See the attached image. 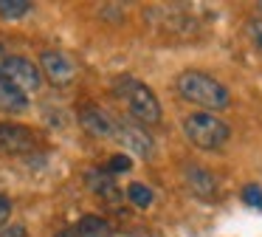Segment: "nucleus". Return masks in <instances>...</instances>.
I'll return each mask as SVG.
<instances>
[{
  "mask_svg": "<svg viewBox=\"0 0 262 237\" xmlns=\"http://www.w3.org/2000/svg\"><path fill=\"white\" fill-rule=\"evenodd\" d=\"M116 139L121 141V147H127V152L144 158V161H149L155 155V144L141 124H133L127 118H116Z\"/></svg>",
  "mask_w": 262,
  "mask_h": 237,
  "instance_id": "423d86ee",
  "label": "nucleus"
},
{
  "mask_svg": "<svg viewBox=\"0 0 262 237\" xmlns=\"http://www.w3.org/2000/svg\"><path fill=\"white\" fill-rule=\"evenodd\" d=\"M6 60L9 56H6V51H3V45H0V76H3V65H6Z\"/></svg>",
  "mask_w": 262,
  "mask_h": 237,
  "instance_id": "aec40b11",
  "label": "nucleus"
},
{
  "mask_svg": "<svg viewBox=\"0 0 262 237\" xmlns=\"http://www.w3.org/2000/svg\"><path fill=\"white\" fill-rule=\"evenodd\" d=\"M29 11H34L29 0H0V17L3 20H23Z\"/></svg>",
  "mask_w": 262,
  "mask_h": 237,
  "instance_id": "f8f14e48",
  "label": "nucleus"
},
{
  "mask_svg": "<svg viewBox=\"0 0 262 237\" xmlns=\"http://www.w3.org/2000/svg\"><path fill=\"white\" fill-rule=\"evenodd\" d=\"M130 167H133V161H130V155H127V152H119V155H113V158L107 161V172H110V175L127 172Z\"/></svg>",
  "mask_w": 262,
  "mask_h": 237,
  "instance_id": "dca6fc26",
  "label": "nucleus"
},
{
  "mask_svg": "<svg viewBox=\"0 0 262 237\" xmlns=\"http://www.w3.org/2000/svg\"><path fill=\"white\" fill-rule=\"evenodd\" d=\"M0 110L3 113H26L29 110V93L14 88L6 76H0Z\"/></svg>",
  "mask_w": 262,
  "mask_h": 237,
  "instance_id": "9d476101",
  "label": "nucleus"
},
{
  "mask_svg": "<svg viewBox=\"0 0 262 237\" xmlns=\"http://www.w3.org/2000/svg\"><path fill=\"white\" fill-rule=\"evenodd\" d=\"M113 93L119 96L121 102L127 105L130 116L141 124H161V102L158 96L149 90V85H144L141 79L130 76V73H121V76L113 79Z\"/></svg>",
  "mask_w": 262,
  "mask_h": 237,
  "instance_id": "f03ea898",
  "label": "nucleus"
},
{
  "mask_svg": "<svg viewBox=\"0 0 262 237\" xmlns=\"http://www.w3.org/2000/svg\"><path fill=\"white\" fill-rule=\"evenodd\" d=\"M37 150V135L29 127L14 122H0V152H12V155H23V152Z\"/></svg>",
  "mask_w": 262,
  "mask_h": 237,
  "instance_id": "0eeeda50",
  "label": "nucleus"
},
{
  "mask_svg": "<svg viewBox=\"0 0 262 237\" xmlns=\"http://www.w3.org/2000/svg\"><path fill=\"white\" fill-rule=\"evenodd\" d=\"M183 135L192 147L198 150H206V152H214V150H223L231 135V127L223 122L217 113H206V110H194L183 118Z\"/></svg>",
  "mask_w": 262,
  "mask_h": 237,
  "instance_id": "7ed1b4c3",
  "label": "nucleus"
},
{
  "mask_svg": "<svg viewBox=\"0 0 262 237\" xmlns=\"http://www.w3.org/2000/svg\"><path fill=\"white\" fill-rule=\"evenodd\" d=\"M0 237H26V226H20V223L3 226V229H0Z\"/></svg>",
  "mask_w": 262,
  "mask_h": 237,
  "instance_id": "6ab92c4d",
  "label": "nucleus"
},
{
  "mask_svg": "<svg viewBox=\"0 0 262 237\" xmlns=\"http://www.w3.org/2000/svg\"><path fill=\"white\" fill-rule=\"evenodd\" d=\"M178 93L206 113H220L231 105V93L217 76L206 71H183L178 76Z\"/></svg>",
  "mask_w": 262,
  "mask_h": 237,
  "instance_id": "f257e3e1",
  "label": "nucleus"
},
{
  "mask_svg": "<svg viewBox=\"0 0 262 237\" xmlns=\"http://www.w3.org/2000/svg\"><path fill=\"white\" fill-rule=\"evenodd\" d=\"M183 184H186V189L194 198H203V201L217 198V189H220L217 178L206 167H200V164H186L183 167Z\"/></svg>",
  "mask_w": 262,
  "mask_h": 237,
  "instance_id": "6e6552de",
  "label": "nucleus"
},
{
  "mask_svg": "<svg viewBox=\"0 0 262 237\" xmlns=\"http://www.w3.org/2000/svg\"><path fill=\"white\" fill-rule=\"evenodd\" d=\"M79 124L93 139H110V135H116V118L107 110H102V107H85V110H79Z\"/></svg>",
  "mask_w": 262,
  "mask_h": 237,
  "instance_id": "1a4fd4ad",
  "label": "nucleus"
},
{
  "mask_svg": "<svg viewBox=\"0 0 262 237\" xmlns=\"http://www.w3.org/2000/svg\"><path fill=\"white\" fill-rule=\"evenodd\" d=\"M9 214H12V201L6 195H0V229L9 223Z\"/></svg>",
  "mask_w": 262,
  "mask_h": 237,
  "instance_id": "a211bd4d",
  "label": "nucleus"
},
{
  "mask_svg": "<svg viewBox=\"0 0 262 237\" xmlns=\"http://www.w3.org/2000/svg\"><path fill=\"white\" fill-rule=\"evenodd\" d=\"M256 11H259V17H262V3H256Z\"/></svg>",
  "mask_w": 262,
  "mask_h": 237,
  "instance_id": "412c9836",
  "label": "nucleus"
},
{
  "mask_svg": "<svg viewBox=\"0 0 262 237\" xmlns=\"http://www.w3.org/2000/svg\"><path fill=\"white\" fill-rule=\"evenodd\" d=\"M248 34H251V40H254V45L262 51V17H259V20H251L248 23Z\"/></svg>",
  "mask_w": 262,
  "mask_h": 237,
  "instance_id": "f3484780",
  "label": "nucleus"
},
{
  "mask_svg": "<svg viewBox=\"0 0 262 237\" xmlns=\"http://www.w3.org/2000/svg\"><path fill=\"white\" fill-rule=\"evenodd\" d=\"M40 71L57 88H65L76 79V62L65 51H42L40 54Z\"/></svg>",
  "mask_w": 262,
  "mask_h": 237,
  "instance_id": "39448f33",
  "label": "nucleus"
},
{
  "mask_svg": "<svg viewBox=\"0 0 262 237\" xmlns=\"http://www.w3.org/2000/svg\"><path fill=\"white\" fill-rule=\"evenodd\" d=\"M76 237H113V229L104 218L99 214H85V218L76 223Z\"/></svg>",
  "mask_w": 262,
  "mask_h": 237,
  "instance_id": "9b49d317",
  "label": "nucleus"
},
{
  "mask_svg": "<svg viewBox=\"0 0 262 237\" xmlns=\"http://www.w3.org/2000/svg\"><path fill=\"white\" fill-rule=\"evenodd\" d=\"M127 198H130V201L136 203L138 209H147L149 203L155 201L152 189H149V186H144V184H138V181H136V184H130V186H127Z\"/></svg>",
  "mask_w": 262,
  "mask_h": 237,
  "instance_id": "4468645a",
  "label": "nucleus"
},
{
  "mask_svg": "<svg viewBox=\"0 0 262 237\" xmlns=\"http://www.w3.org/2000/svg\"><path fill=\"white\" fill-rule=\"evenodd\" d=\"M88 184H91V189L96 195H113L116 192L113 178H110L107 169H93V172H88Z\"/></svg>",
  "mask_w": 262,
  "mask_h": 237,
  "instance_id": "ddd939ff",
  "label": "nucleus"
},
{
  "mask_svg": "<svg viewBox=\"0 0 262 237\" xmlns=\"http://www.w3.org/2000/svg\"><path fill=\"white\" fill-rule=\"evenodd\" d=\"M3 76H6L14 88L23 90V93H34V90H40L42 79H46L40 68H37L31 60H26V56H9L6 65H3Z\"/></svg>",
  "mask_w": 262,
  "mask_h": 237,
  "instance_id": "20e7f679",
  "label": "nucleus"
},
{
  "mask_svg": "<svg viewBox=\"0 0 262 237\" xmlns=\"http://www.w3.org/2000/svg\"><path fill=\"white\" fill-rule=\"evenodd\" d=\"M239 198H243L245 206H251V209H262V186L248 184L243 192H239Z\"/></svg>",
  "mask_w": 262,
  "mask_h": 237,
  "instance_id": "2eb2a0df",
  "label": "nucleus"
}]
</instances>
